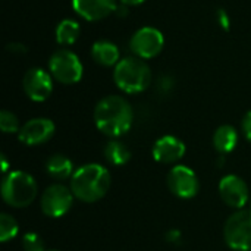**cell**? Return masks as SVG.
<instances>
[{
  "label": "cell",
  "instance_id": "cell-30",
  "mask_svg": "<svg viewBox=\"0 0 251 251\" xmlns=\"http://www.w3.org/2000/svg\"><path fill=\"white\" fill-rule=\"evenodd\" d=\"M46 251H59V250H46Z\"/></svg>",
  "mask_w": 251,
  "mask_h": 251
},
{
  "label": "cell",
  "instance_id": "cell-8",
  "mask_svg": "<svg viewBox=\"0 0 251 251\" xmlns=\"http://www.w3.org/2000/svg\"><path fill=\"white\" fill-rule=\"evenodd\" d=\"M74 201L72 190L62 184H53L47 187L41 196V210L46 216L62 218L69 212Z\"/></svg>",
  "mask_w": 251,
  "mask_h": 251
},
{
  "label": "cell",
  "instance_id": "cell-6",
  "mask_svg": "<svg viewBox=\"0 0 251 251\" xmlns=\"http://www.w3.org/2000/svg\"><path fill=\"white\" fill-rule=\"evenodd\" d=\"M49 69L50 74L62 84L78 82L84 72L79 57L68 49H60L51 54L49 60Z\"/></svg>",
  "mask_w": 251,
  "mask_h": 251
},
{
  "label": "cell",
  "instance_id": "cell-11",
  "mask_svg": "<svg viewBox=\"0 0 251 251\" xmlns=\"http://www.w3.org/2000/svg\"><path fill=\"white\" fill-rule=\"evenodd\" d=\"M219 194L222 200L234 209H243L250 199L247 184L237 175H226L221 179Z\"/></svg>",
  "mask_w": 251,
  "mask_h": 251
},
{
  "label": "cell",
  "instance_id": "cell-5",
  "mask_svg": "<svg viewBox=\"0 0 251 251\" xmlns=\"http://www.w3.org/2000/svg\"><path fill=\"white\" fill-rule=\"evenodd\" d=\"M224 237L229 249L251 251V209H240L228 218Z\"/></svg>",
  "mask_w": 251,
  "mask_h": 251
},
{
  "label": "cell",
  "instance_id": "cell-18",
  "mask_svg": "<svg viewBox=\"0 0 251 251\" xmlns=\"http://www.w3.org/2000/svg\"><path fill=\"white\" fill-rule=\"evenodd\" d=\"M103 154L106 157V160L113 165V166H121L125 165L129 159H131V151L128 150V147L121 143V141H110L104 146Z\"/></svg>",
  "mask_w": 251,
  "mask_h": 251
},
{
  "label": "cell",
  "instance_id": "cell-28",
  "mask_svg": "<svg viewBox=\"0 0 251 251\" xmlns=\"http://www.w3.org/2000/svg\"><path fill=\"white\" fill-rule=\"evenodd\" d=\"M144 1L146 0H121V3L125 4V6H138V4H141Z\"/></svg>",
  "mask_w": 251,
  "mask_h": 251
},
{
  "label": "cell",
  "instance_id": "cell-22",
  "mask_svg": "<svg viewBox=\"0 0 251 251\" xmlns=\"http://www.w3.org/2000/svg\"><path fill=\"white\" fill-rule=\"evenodd\" d=\"M22 247L25 251H46L41 237L38 234H34V232H28L24 235Z\"/></svg>",
  "mask_w": 251,
  "mask_h": 251
},
{
  "label": "cell",
  "instance_id": "cell-1",
  "mask_svg": "<svg viewBox=\"0 0 251 251\" xmlns=\"http://www.w3.org/2000/svg\"><path fill=\"white\" fill-rule=\"evenodd\" d=\"M134 112L131 104L119 96H107L101 99L94 109V122L97 128L109 135H124L132 125Z\"/></svg>",
  "mask_w": 251,
  "mask_h": 251
},
{
  "label": "cell",
  "instance_id": "cell-2",
  "mask_svg": "<svg viewBox=\"0 0 251 251\" xmlns=\"http://www.w3.org/2000/svg\"><path fill=\"white\" fill-rule=\"evenodd\" d=\"M110 187L109 171L97 163H88L76 169L71 179L74 196L85 203H94L106 196Z\"/></svg>",
  "mask_w": 251,
  "mask_h": 251
},
{
  "label": "cell",
  "instance_id": "cell-29",
  "mask_svg": "<svg viewBox=\"0 0 251 251\" xmlns=\"http://www.w3.org/2000/svg\"><path fill=\"white\" fill-rule=\"evenodd\" d=\"M1 172H7V160L4 154H1Z\"/></svg>",
  "mask_w": 251,
  "mask_h": 251
},
{
  "label": "cell",
  "instance_id": "cell-25",
  "mask_svg": "<svg viewBox=\"0 0 251 251\" xmlns=\"http://www.w3.org/2000/svg\"><path fill=\"white\" fill-rule=\"evenodd\" d=\"M181 240H182L181 232H179V231H176V229H172V231H169V232L166 234V241H168V243L179 244V243H181Z\"/></svg>",
  "mask_w": 251,
  "mask_h": 251
},
{
  "label": "cell",
  "instance_id": "cell-3",
  "mask_svg": "<svg viewBox=\"0 0 251 251\" xmlns=\"http://www.w3.org/2000/svg\"><path fill=\"white\" fill-rule=\"evenodd\" d=\"M113 79L122 91L137 94L144 91L151 84V71L143 59L128 56L121 59L115 66Z\"/></svg>",
  "mask_w": 251,
  "mask_h": 251
},
{
  "label": "cell",
  "instance_id": "cell-13",
  "mask_svg": "<svg viewBox=\"0 0 251 251\" xmlns=\"http://www.w3.org/2000/svg\"><path fill=\"white\" fill-rule=\"evenodd\" d=\"M185 154V144L172 135H165L159 138L153 146V157L156 162L169 165L182 159Z\"/></svg>",
  "mask_w": 251,
  "mask_h": 251
},
{
  "label": "cell",
  "instance_id": "cell-9",
  "mask_svg": "<svg viewBox=\"0 0 251 251\" xmlns=\"http://www.w3.org/2000/svg\"><path fill=\"white\" fill-rule=\"evenodd\" d=\"M168 187L179 199H193L200 190V182L193 169L178 165L168 174Z\"/></svg>",
  "mask_w": 251,
  "mask_h": 251
},
{
  "label": "cell",
  "instance_id": "cell-27",
  "mask_svg": "<svg viewBox=\"0 0 251 251\" xmlns=\"http://www.w3.org/2000/svg\"><path fill=\"white\" fill-rule=\"evenodd\" d=\"M126 7H128V6H125V4L121 3V6H118L116 10H115L116 15H118V16H126V15H128V9H126Z\"/></svg>",
  "mask_w": 251,
  "mask_h": 251
},
{
  "label": "cell",
  "instance_id": "cell-19",
  "mask_svg": "<svg viewBox=\"0 0 251 251\" xmlns=\"http://www.w3.org/2000/svg\"><path fill=\"white\" fill-rule=\"evenodd\" d=\"M79 24L74 19H63L56 28V41L62 46L74 44L79 37Z\"/></svg>",
  "mask_w": 251,
  "mask_h": 251
},
{
  "label": "cell",
  "instance_id": "cell-14",
  "mask_svg": "<svg viewBox=\"0 0 251 251\" xmlns=\"http://www.w3.org/2000/svg\"><path fill=\"white\" fill-rule=\"evenodd\" d=\"M74 10L87 21H100L118 7L116 0H72Z\"/></svg>",
  "mask_w": 251,
  "mask_h": 251
},
{
  "label": "cell",
  "instance_id": "cell-16",
  "mask_svg": "<svg viewBox=\"0 0 251 251\" xmlns=\"http://www.w3.org/2000/svg\"><path fill=\"white\" fill-rule=\"evenodd\" d=\"M237 143H238V132L231 125L219 126L213 135V146L222 156L231 153L237 147Z\"/></svg>",
  "mask_w": 251,
  "mask_h": 251
},
{
  "label": "cell",
  "instance_id": "cell-24",
  "mask_svg": "<svg viewBox=\"0 0 251 251\" xmlns=\"http://www.w3.org/2000/svg\"><path fill=\"white\" fill-rule=\"evenodd\" d=\"M218 22H219V25H221L225 31L229 29L231 21H229V16H228V13H226L225 9H219V10H218Z\"/></svg>",
  "mask_w": 251,
  "mask_h": 251
},
{
  "label": "cell",
  "instance_id": "cell-17",
  "mask_svg": "<svg viewBox=\"0 0 251 251\" xmlns=\"http://www.w3.org/2000/svg\"><path fill=\"white\" fill-rule=\"evenodd\" d=\"M46 171L53 179L62 181L74 175V163L63 154H54L47 160Z\"/></svg>",
  "mask_w": 251,
  "mask_h": 251
},
{
  "label": "cell",
  "instance_id": "cell-10",
  "mask_svg": "<svg viewBox=\"0 0 251 251\" xmlns=\"http://www.w3.org/2000/svg\"><path fill=\"white\" fill-rule=\"evenodd\" d=\"M25 94L32 101H44L53 91L51 75L41 68H31L22 79Z\"/></svg>",
  "mask_w": 251,
  "mask_h": 251
},
{
  "label": "cell",
  "instance_id": "cell-31",
  "mask_svg": "<svg viewBox=\"0 0 251 251\" xmlns=\"http://www.w3.org/2000/svg\"><path fill=\"white\" fill-rule=\"evenodd\" d=\"M250 206H251V199H250ZM250 209H251V207H250Z\"/></svg>",
  "mask_w": 251,
  "mask_h": 251
},
{
  "label": "cell",
  "instance_id": "cell-12",
  "mask_svg": "<svg viewBox=\"0 0 251 251\" xmlns=\"http://www.w3.org/2000/svg\"><path fill=\"white\" fill-rule=\"evenodd\" d=\"M54 134V124L46 118H35L24 124L18 132L19 140L28 146H40L49 141Z\"/></svg>",
  "mask_w": 251,
  "mask_h": 251
},
{
  "label": "cell",
  "instance_id": "cell-20",
  "mask_svg": "<svg viewBox=\"0 0 251 251\" xmlns=\"http://www.w3.org/2000/svg\"><path fill=\"white\" fill-rule=\"evenodd\" d=\"M16 234H18V224H16V221L12 216L3 213L0 216V241L6 243V241L12 240Z\"/></svg>",
  "mask_w": 251,
  "mask_h": 251
},
{
  "label": "cell",
  "instance_id": "cell-15",
  "mask_svg": "<svg viewBox=\"0 0 251 251\" xmlns=\"http://www.w3.org/2000/svg\"><path fill=\"white\" fill-rule=\"evenodd\" d=\"M91 56L101 66H116L118 62L121 60L118 46L107 40L96 41L91 47Z\"/></svg>",
  "mask_w": 251,
  "mask_h": 251
},
{
  "label": "cell",
  "instance_id": "cell-23",
  "mask_svg": "<svg viewBox=\"0 0 251 251\" xmlns=\"http://www.w3.org/2000/svg\"><path fill=\"white\" fill-rule=\"evenodd\" d=\"M241 126H243L244 137L247 138V141H250L251 143V110L244 115L243 122H241Z\"/></svg>",
  "mask_w": 251,
  "mask_h": 251
},
{
  "label": "cell",
  "instance_id": "cell-21",
  "mask_svg": "<svg viewBox=\"0 0 251 251\" xmlns=\"http://www.w3.org/2000/svg\"><path fill=\"white\" fill-rule=\"evenodd\" d=\"M0 129L4 134L19 132L21 131V126H19L18 118L12 112H9V110H1L0 112Z\"/></svg>",
  "mask_w": 251,
  "mask_h": 251
},
{
  "label": "cell",
  "instance_id": "cell-4",
  "mask_svg": "<svg viewBox=\"0 0 251 251\" xmlns=\"http://www.w3.org/2000/svg\"><path fill=\"white\" fill-rule=\"evenodd\" d=\"M1 197L12 207H26L37 197V182L26 172H10L1 182Z\"/></svg>",
  "mask_w": 251,
  "mask_h": 251
},
{
  "label": "cell",
  "instance_id": "cell-26",
  "mask_svg": "<svg viewBox=\"0 0 251 251\" xmlns=\"http://www.w3.org/2000/svg\"><path fill=\"white\" fill-rule=\"evenodd\" d=\"M7 50L15 51V53H25L26 47L24 44H21V43H10V44H7Z\"/></svg>",
  "mask_w": 251,
  "mask_h": 251
},
{
  "label": "cell",
  "instance_id": "cell-7",
  "mask_svg": "<svg viewBox=\"0 0 251 251\" xmlns=\"http://www.w3.org/2000/svg\"><path fill=\"white\" fill-rule=\"evenodd\" d=\"M165 46L163 34L153 26H143L134 32L129 40V49L140 59H153L156 57Z\"/></svg>",
  "mask_w": 251,
  "mask_h": 251
}]
</instances>
